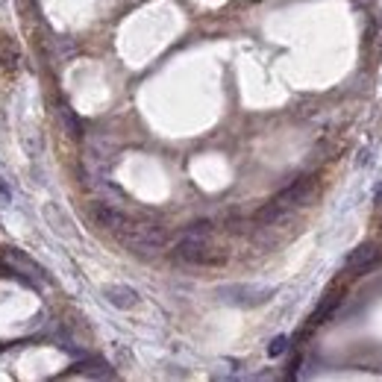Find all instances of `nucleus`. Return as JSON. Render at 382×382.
<instances>
[{
    "mask_svg": "<svg viewBox=\"0 0 382 382\" xmlns=\"http://www.w3.org/2000/svg\"><path fill=\"white\" fill-rule=\"evenodd\" d=\"M374 200H376V203H379V206H382V186H379V189H376V191H374Z\"/></svg>",
    "mask_w": 382,
    "mask_h": 382,
    "instance_id": "obj_14",
    "label": "nucleus"
},
{
    "mask_svg": "<svg viewBox=\"0 0 382 382\" xmlns=\"http://www.w3.org/2000/svg\"><path fill=\"white\" fill-rule=\"evenodd\" d=\"M312 189H315V180H312V177H300V180H294L292 186H288L285 191H280L265 209H262V212L256 215V221H259V223H273V221H280V218L288 212V209H294L297 203L306 200V194H309Z\"/></svg>",
    "mask_w": 382,
    "mask_h": 382,
    "instance_id": "obj_2",
    "label": "nucleus"
},
{
    "mask_svg": "<svg viewBox=\"0 0 382 382\" xmlns=\"http://www.w3.org/2000/svg\"><path fill=\"white\" fill-rule=\"evenodd\" d=\"M3 256H6V262H9L12 273H21V276H45V271L38 268L27 253H21V250H15V247H9Z\"/></svg>",
    "mask_w": 382,
    "mask_h": 382,
    "instance_id": "obj_7",
    "label": "nucleus"
},
{
    "mask_svg": "<svg viewBox=\"0 0 382 382\" xmlns=\"http://www.w3.org/2000/svg\"><path fill=\"white\" fill-rule=\"evenodd\" d=\"M6 203H12V189L0 180V206H6Z\"/></svg>",
    "mask_w": 382,
    "mask_h": 382,
    "instance_id": "obj_13",
    "label": "nucleus"
},
{
    "mask_svg": "<svg viewBox=\"0 0 382 382\" xmlns=\"http://www.w3.org/2000/svg\"><path fill=\"white\" fill-rule=\"evenodd\" d=\"M74 374L91 376V379H112V376H115V371L109 367V362L100 359V356H88V359H83L80 365L74 367Z\"/></svg>",
    "mask_w": 382,
    "mask_h": 382,
    "instance_id": "obj_8",
    "label": "nucleus"
},
{
    "mask_svg": "<svg viewBox=\"0 0 382 382\" xmlns=\"http://www.w3.org/2000/svg\"><path fill=\"white\" fill-rule=\"evenodd\" d=\"M338 303H341V292H329L321 303H318V309L312 312V326H321V324H326L329 318H333V312L338 309Z\"/></svg>",
    "mask_w": 382,
    "mask_h": 382,
    "instance_id": "obj_10",
    "label": "nucleus"
},
{
    "mask_svg": "<svg viewBox=\"0 0 382 382\" xmlns=\"http://www.w3.org/2000/svg\"><path fill=\"white\" fill-rule=\"evenodd\" d=\"M379 259H382V250H379V244H371V241H365V244H359L356 250H350V256H347V271L350 273H367L374 265H379Z\"/></svg>",
    "mask_w": 382,
    "mask_h": 382,
    "instance_id": "obj_5",
    "label": "nucleus"
},
{
    "mask_svg": "<svg viewBox=\"0 0 382 382\" xmlns=\"http://www.w3.org/2000/svg\"><path fill=\"white\" fill-rule=\"evenodd\" d=\"M59 115H62V121H65V127H68V136H71V138H80V124H77V118H74V112H71L68 106H62V109H59Z\"/></svg>",
    "mask_w": 382,
    "mask_h": 382,
    "instance_id": "obj_11",
    "label": "nucleus"
},
{
    "mask_svg": "<svg viewBox=\"0 0 382 382\" xmlns=\"http://www.w3.org/2000/svg\"><path fill=\"white\" fill-rule=\"evenodd\" d=\"M209 235H212V223H194L186 232V239L177 244V259L189 262V265H218V262H223V256L215 253L209 244Z\"/></svg>",
    "mask_w": 382,
    "mask_h": 382,
    "instance_id": "obj_1",
    "label": "nucleus"
},
{
    "mask_svg": "<svg viewBox=\"0 0 382 382\" xmlns=\"http://www.w3.org/2000/svg\"><path fill=\"white\" fill-rule=\"evenodd\" d=\"M95 218H97L100 227H106V230H112V232H118V235H121V232L129 227V223H133L124 212H118V209H112V206H103V203L95 206Z\"/></svg>",
    "mask_w": 382,
    "mask_h": 382,
    "instance_id": "obj_6",
    "label": "nucleus"
},
{
    "mask_svg": "<svg viewBox=\"0 0 382 382\" xmlns=\"http://www.w3.org/2000/svg\"><path fill=\"white\" fill-rule=\"evenodd\" d=\"M285 350H288V338H285V335H276V338L271 341V344H268V356H271V359L282 356Z\"/></svg>",
    "mask_w": 382,
    "mask_h": 382,
    "instance_id": "obj_12",
    "label": "nucleus"
},
{
    "mask_svg": "<svg viewBox=\"0 0 382 382\" xmlns=\"http://www.w3.org/2000/svg\"><path fill=\"white\" fill-rule=\"evenodd\" d=\"M103 297H106L115 309H136L138 306V292L129 285H109L106 292H103Z\"/></svg>",
    "mask_w": 382,
    "mask_h": 382,
    "instance_id": "obj_9",
    "label": "nucleus"
},
{
    "mask_svg": "<svg viewBox=\"0 0 382 382\" xmlns=\"http://www.w3.org/2000/svg\"><path fill=\"white\" fill-rule=\"evenodd\" d=\"M121 239L129 250L136 253H156L162 244H165V235L153 227H141V223H129V227L121 232Z\"/></svg>",
    "mask_w": 382,
    "mask_h": 382,
    "instance_id": "obj_4",
    "label": "nucleus"
},
{
    "mask_svg": "<svg viewBox=\"0 0 382 382\" xmlns=\"http://www.w3.org/2000/svg\"><path fill=\"white\" fill-rule=\"evenodd\" d=\"M221 300L232 303V306H262V303H268L276 288H265V285H227L221 288Z\"/></svg>",
    "mask_w": 382,
    "mask_h": 382,
    "instance_id": "obj_3",
    "label": "nucleus"
}]
</instances>
